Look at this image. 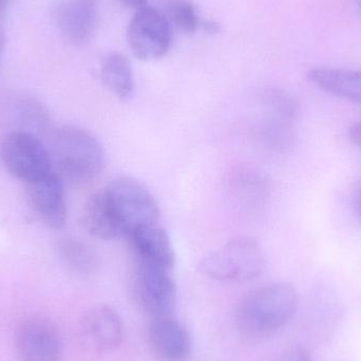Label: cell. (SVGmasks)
<instances>
[{
	"label": "cell",
	"instance_id": "obj_1",
	"mask_svg": "<svg viewBox=\"0 0 361 361\" xmlns=\"http://www.w3.org/2000/svg\"><path fill=\"white\" fill-rule=\"evenodd\" d=\"M297 305L296 290L290 284L279 282L257 288L238 305V329L248 338H267L292 319Z\"/></svg>",
	"mask_w": 361,
	"mask_h": 361
},
{
	"label": "cell",
	"instance_id": "obj_2",
	"mask_svg": "<svg viewBox=\"0 0 361 361\" xmlns=\"http://www.w3.org/2000/svg\"><path fill=\"white\" fill-rule=\"evenodd\" d=\"M50 154L59 176L75 185L93 182L105 166V152L99 140L73 125L55 130Z\"/></svg>",
	"mask_w": 361,
	"mask_h": 361
},
{
	"label": "cell",
	"instance_id": "obj_3",
	"mask_svg": "<svg viewBox=\"0 0 361 361\" xmlns=\"http://www.w3.org/2000/svg\"><path fill=\"white\" fill-rule=\"evenodd\" d=\"M264 252L254 238L237 237L209 252L200 262V271L210 279L242 283L264 271Z\"/></svg>",
	"mask_w": 361,
	"mask_h": 361
},
{
	"label": "cell",
	"instance_id": "obj_4",
	"mask_svg": "<svg viewBox=\"0 0 361 361\" xmlns=\"http://www.w3.org/2000/svg\"><path fill=\"white\" fill-rule=\"evenodd\" d=\"M103 192L124 237L137 229L158 224L160 209L156 197L139 180L126 176L116 178Z\"/></svg>",
	"mask_w": 361,
	"mask_h": 361
},
{
	"label": "cell",
	"instance_id": "obj_5",
	"mask_svg": "<svg viewBox=\"0 0 361 361\" xmlns=\"http://www.w3.org/2000/svg\"><path fill=\"white\" fill-rule=\"evenodd\" d=\"M0 160L11 176L25 184L56 171L50 152L42 140L23 129L8 133L2 139Z\"/></svg>",
	"mask_w": 361,
	"mask_h": 361
},
{
	"label": "cell",
	"instance_id": "obj_6",
	"mask_svg": "<svg viewBox=\"0 0 361 361\" xmlns=\"http://www.w3.org/2000/svg\"><path fill=\"white\" fill-rule=\"evenodd\" d=\"M173 271L135 262L130 280L133 299L152 318L173 316L177 307V284Z\"/></svg>",
	"mask_w": 361,
	"mask_h": 361
},
{
	"label": "cell",
	"instance_id": "obj_7",
	"mask_svg": "<svg viewBox=\"0 0 361 361\" xmlns=\"http://www.w3.org/2000/svg\"><path fill=\"white\" fill-rule=\"evenodd\" d=\"M171 23L160 11L144 6L133 15L128 27V42L133 54L142 61H156L171 48Z\"/></svg>",
	"mask_w": 361,
	"mask_h": 361
},
{
	"label": "cell",
	"instance_id": "obj_8",
	"mask_svg": "<svg viewBox=\"0 0 361 361\" xmlns=\"http://www.w3.org/2000/svg\"><path fill=\"white\" fill-rule=\"evenodd\" d=\"M15 349L21 361H59L63 351L56 326L42 317L23 322L15 335Z\"/></svg>",
	"mask_w": 361,
	"mask_h": 361
},
{
	"label": "cell",
	"instance_id": "obj_9",
	"mask_svg": "<svg viewBox=\"0 0 361 361\" xmlns=\"http://www.w3.org/2000/svg\"><path fill=\"white\" fill-rule=\"evenodd\" d=\"M27 200L30 207L47 226L59 229L67 222V203L63 178L56 171L47 177L27 183Z\"/></svg>",
	"mask_w": 361,
	"mask_h": 361
},
{
	"label": "cell",
	"instance_id": "obj_10",
	"mask_svg": "<svg viewBox=\"0 0 361 361\" xmlns=\"http://www.w3.org/2000/svg\"><path fill=\"white\" fill-rule=\"evenodd\" d=\"M82 338L95 351L111 352L123 341L124 328L116 310L97 305L87 312L80 322Z\"/></svg>",
	"mask_w": 361,
	"mask_h": 361
},
{
	"label": "cell",
	"instance_id": "obj_11",
	"mask_svg": "<svg viewBox=\"0 0 361 361\" xmlns=\"http://www.w3.org/2000/svg\"><path fill=\"white\" fill-rule=\"evenodd\" d=\"M135 262L173 271L176 254L171 237L158 224L137 229L128 235Z\"/></svg>",
	"mask_w": 361,
	"mask_h": 361
},
{
	"label": "cell",
	"instance_id": "obj_12",
	"mask_svg": "<svg viewBox=\"0 0 361 361\" xmlns=\"http://www.w3.org/2000/svg\"><path fill=\"white\" fill-rule=\"evenodd\" d=\"M148 341L152 351L165 361L187 360L192 351L190 334L171 316L152 318Z\"/></svg>",
	"mask_w": 361,
	"mask_h": 361
},
{
	"label": "cell",
	"instance_id": "obj_13",
	"mask_svg": "<svg viewBox=\"0 0 361 361\" xmlns=\"http://www.w3.org/2000/svg\"><path fill=\"white\" fill-rule=\"evenodd\" d=\"M97 8V0H59L55 6V20L66 38L82 46L94 31Z\"/></svg>",
	"mask_w": 361,
	"mask_h": 361
},
{
	"label": "cell",
	"instance_id": "obj_14",
	"mask_svg": "<svg viewBox=\"0 0 361 361\" xmlns=\"http://www.w3.org/2000/svg\"><path fill=\"white\" fill-rule=\"evenodd\" d=\"M307 78L322 90L361 106V71L314 68L310 70Z\"/></svg>",
	"mask_w": 361,
	"mask_h": 361
},
{
	"label": "cell",
	"instance_id": "obj_15",
	"mask_svg": "<svg viewBox=\"0 0 361 361\" xmlns=\"http://www.w3.org/2000/svg\"><path fill=\"white\" fill-rule=\"evenodd\" d=\"M55 252L61 264L74 275L91 277L99 271V255L92 246L78 238H61L55 244Z\"/></svg>",
	"mask_w": 361,
	"mask_h": 361
},
{
	"label": "cell",
	"instance_id": "obj_16",
	"mask_svg": "<svg viewBox=\"0 0 361 361\" xmlns=\"http://www.w3.org/2000/svg\"><path fill=\"white\" fill-rule=\"evenodd\" d=\"M82 223L85 229L97 239L116 240L124 237L103 191L95 193L87 201L82 210Z\"/></svg>",
	"mask_w": 361,
	"mask_h": 361
},
{
	"label": "cell",
	"instance_id": "obj_17",
	"mask_svg": "<svg viewBox=\"0 0 361 361\" xmlns=\"http://www.w3.org/2000/svg\"><path fill=\"white\" fill-rule=\"evenodd\" d=\"M104 84L121 101L130 99L135 90L133 66L125 55L114 52L104 59L101 66Z\"/></svg>",
	"mask_w": 361,
	"mask_h": 361
},
{
	"label": "cell",
	"instance_id": "obj_18",
	"mask_svg": "<svg viewBox=\"0 0 361 361\" xmlns=\"http://www.w3.org/2000/svg\"><path fill=\"white\" fill-rule=\"evenodd\" d=\"M167 15L169 23L184 33H195L199 27V16L189 0H169Z\"/></svg>",
	"mask_w": 361,
	"mask_h": 361
},
{
	"label": "cell",
	"instance_id": "obj_19",
	"mask_svg": "<svg viewBox=\"0 0 361 361\" xmlns=\"http://www.w3.org/2000/svg\"><path fill=\"white\" fill-rule=\"evenodd\" d=\"M19 109H20L21 120L32 129L38 130L44 128V125L47 124V118H48L47 111H44V108L37 102L32 99L23 101L19 104Z\"/></svg>",
	"mask_w": 361,
	"mask_h": 361
},
{
	"label": "cell",
	"instance_id": "obj_20",
	"mask_svg": "<svg viewBox=\"0 0 361 361\" xmlns=\"http://www.w3.org/2000/svg\"><path fill=\"white\" fill-rule=\"evenodd\" d=\"M279 361H311V358L303 348L295 347L288 350Z\"/></svg>",
	"mask_w": 361,
	"mask_h": 361
},
{
	"label": "cell",
	"instance_id": "obj_21",
	"mask_svg": "<svg viewBox=\"0 0 361 361\" xmlns=\"http://www.w3.org/2000/svg\"><path fill=\"white\" fill-rule=\"evenodd\" d=\"M352 203H353L354 212H355L356 216L361 221V182L358 183L355 189H354Z\"/></svg>",
	"mask_w": 361,
	"mask_h": 361
},
{
	"label": "cell",
	"instance_id": "obj_22",
	"mask_svg": "<svg viewBox=\"0 0 361 361\" xmlns=\"http://www.w3.org/2000/svg\"><path fill=\"white\" fill-rule=\"evenodd\" d=\"M350 139L361 149V122L352 125L349 131Z\"/></svg>",
	"mask_w": 361,
	"mask_h": 361
},
{
	"label": "cell",
	"instance_id": "obj_23",
	"mask_svg": "<svg viewBox=\"0 0 361 361\" xmlns=\"http://www.w3.org/2000/svg\"><path fill=\"white\" fill-rule=\"evenodd\" d=\"M124 6H128V8H135V10H139V8H144V6H147V0H120Z\"/></svg>",
	"mask_w": 361,
	"mask_h": 361
},
{
	"label": "cell",
	"instance_id": "obj_24",
	"mask_svg": "<svg viewBox=\"0 0 361 361\" xmlns=\"http://www.w3.org/2000/svg\"><path fill=\"white\" fill-rule=\"evenodd\" d=\"M205 29L207 30L210 33H216V32L219 31V25H216L214 21H207V23L204 25Z\"/></svg>",
	"mask_w": 361,
	"mask_h": 361
},
{
	"label": "cell",
	"instance_id": "obj_25",
	"mask_svg": "<svg viewBox=\"0 0 361 361\" xmlns=\"http://www.w3.org/2000/svg\"><path fill=\"white\" fill-rule=\"evenodd\" d=\"M4 44H6V34H4V29L0 27V57L4 52Z\"/></svg>",
	"mask_w": 361,
	"mask_h": 361
},
{
	"label": "cell",
	"instance_id": "obj_26",
	"mask_svg": "<svg viewBox=\"0 0 361 361\" xmlns=\"http://www.w3.org/2000/svg\"><path fill=\"white\" fill-rule=\"evenodd\" d=\"M6 1H8V0H0V11L4 10V6H6Z\"/></svg>",
	"mask_w": 361,
	"mask_h": 361
},
{
	"label": "cell",
	"instance_id": "obj_27",
	"mask_svg": "<svg viewBox=\"0 0 361 361\" xmlns=\"http://www.w3.org/2000/svg\"><path fill=\"white\" fill-rule=\"evenodd\" d=\"M358 4H360V10H361V0H358Z\"/></svg>",
	"mask_w": 361,
	"mask_h": 361
}]
</instances>
